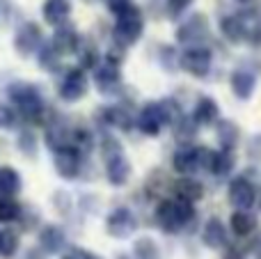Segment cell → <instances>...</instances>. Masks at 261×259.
<instances>
[{"instance_id": "836d02e7", "label": "cell", "mask_w": 261, "mask_h": 259, "mask_svg": "<svg viewBox=\"0 0 261 259\" xmlns=\"http://www.w3.org/2000/svg\"><path fill=\"white\" fill-rule=\"evenodd\" d=\"M167 188H170V182H167L165 172L163 170H151L147 177V193L151 197H156V200H161V197H165Z\"/></svg>"}, {"instance_id": "7bdbcfd3", "label": "cell", "mask_w": 261, "mask_h": 259, "mask_svg": "<svg viewBox=\"0 0 261 259\" xmlns=\"http://www.w3.org/2000/svg\"><path fill=\"white\" fill-rule=\"evenodd\" d=\"M23 259H48V252H44L39 246H35V248H28Z\"/></svg>"}, {"instance_id": "6da1fadb", "label": "cell", "mask_w": 261, "mask_h": 259, "mask_svg": "<svg viewBox=\"0 0 261 259\" xmlns=\"http://www.w3.org/2000/svg\"><path fill=\"white\" fill-rule=\"evenodd\" d=\"M197 216L195 202H188L184 197H161L156 211H153V223L165 234H179L186 229Z\"/></svg>"}, {"instance_id": "5bb4252c", "label": "cell", "mask_w": 261, "mask_h": 259, "mask_svg": "<svg viewBox=\"0 0 261 259\" xmlns=\"http://www.w3.org/2000/svg\"><path fill=\"white\" fill-rule=\"evenodd\" d=\"M229 87L239 101H250L257 90V71L248 67H236L229 76Z\"/></svg>"}, {"instance_id": "603a6c76", "label": "cell", "mask_w": 261, "mask_h": 259, "mask_svg": "<svg viewBox=\"0 0 261 259\" xmlns=\"http://www.w3.org/2000/svg\"><path fill=\"white\" fill-rule=\"evenodd\" d=\"M41 18H44V23H48L53 28L69 23V18H71V3L69 0H44Z\"/></svg>"}, {"instance_id": "8992f818", "label": "cell", "mask_w": 261, "mask_h": 259, "mask_svg": "<svg viewBox=\"0 0 261 259\" xmlns=\"http://www.w3.org/2000/svg\"><path fill=\"white\" fill-rule=\"evenodd\" d=\"M211 37V23L208 16L202 12H195L186 16L176 28V41L181 46H199Z\"/></svg>"}, {"instance_id": "7c38bea8", "label": "cell", "mask_w": 261, "mask_h": 259, "mask_svg": "<svg viewBox=\"0 0 261 259\" xmlns=\"http://www.w3.org/2000/svg\"><path fill=\"white\" fill-rule=\"evenodd\" d=\"M94 85L101 94L110 96V94H117L122 90V71H119V64L113 62H101L99 67L94 69Z\"/></svg>"}, {"instance_id": "7a4b0ae2", "label": "cell", "mask_w": 261, "mask_h": 259, "mask_svg": "<svg viewBox=\"0 0 261 259\" xmlns=\"http://www.w3.org/2000/svg\"><path fill=\"white\" fill-rule=\"evenodd\" d=\"M7 96L14 106L16 113L25 119L28 124H39L44 122V113H46V103L41 90L35 83L28 81H14L7 85Z\"/></svg>"}, {"instance_id": "e0dca14e", "label": "cell", "mask_w": 261, "mask_h": 259, "mask_svg": "<svg viewBox=\"0 0 261 259\" xmlns=\"http://www.w3.org/2000/svg\"><path fill=\"white\" fill-rule=\"evenodd\" d=\"M103 163H106V179H108L110 186H115V188L126 186L130 179V172H133V165H130L128 156L122 151V154L110 156Z\"/></svg>"}, {"instance_id": "83f0119b", "label": "cell", "mask_w": 261, "mask_h": 259, "mask_svg": "<svg viewBox=\"0 0 261 259\" xmlns=\"http://www.w3.org/2000/svg\"><path fill=\"white\" fill-rule=\"evenodd\" d=\"M76 55H78V64H81L85 71H87V69H92V71H94V69L103 62V60H101L99 46H96L92 39H83V44H81V48L76 50Z\"/></svg>"}, {"instance_id": "44dd1931", "label": "cell", "mask_w": 261, "mask_h": 259, "mask_svg": "<svg viewBox=\"0 0 261 259\" xmlns=\"http://www.w3.org/2000/svg\"><path fill=\"white\" fill-rule=\"evenodd\" d=\"M46 131H44V140L50 149H60V147H67L71 145V133L73 128L67 124V119L58 117V119H50V122L44 124Z\"/></svg>"}, {"instance_id": "8fae6325", "label": "cell", "mask_w": 261, "mask_h": 259, "mask_svg": "<svg viewBox=\"0 0 261 259\" xmlns=\"http://www.w3.org/2000/svg\"><path fill=\"white\" fill-rule=\"evenodd\" d=\"M163 126H167L165 115H163L161 101H149L140 108L138 119H135V128H140V133L147 138H156L163 131Z\"/></svg>"}, {"instance_id": "7dc6e473", "label": "cell", "mask_w": 261, "mask_h": 259, "mask_svg": "<svg viewBox=\"0 0 261 259\" xmlns=\"http://www.w3.org/2000/svg\"><path fill=\"white\" fill-rule=\"evenodd\" d=\"M259 211H261V193H259Z\"/></svg>"}, {"instance_id": "484cf974", "label": "cell", "mask_w": 261, "mask_h": 259, "mask_svg": "<svg viewBox=\"0 0 261 259\" xmlns=\"http://www.w3.org/2000/svg\"><path fill=\"white\" fill-rule=\"evenodd\" d=\"M23 188V179L18 174V170H14L12 165H3L0 168V195L3 197H16Z\"/></svg>"}, {"instance_id": "4fadbf2b", "label": "cell", "mask_w": 261, "mask_h": 259, "mask_svg": "<svg viewBox=\"0 0 261 259\" xmlns=\"http://www.w3.org/2000/svg\"><path fill=\"white\" fill-rule=\"evenodd\" d=\"M50 44H53V48L58 50L62 58L64 55H76V50L81 48V44H83V37L71 23H62V25L55 28Z\"/></svg>"}, {"instance_id": "1f68e13d", "label": "cell", "mask_w": 261, "mask_h": 259, "mask_svg": "<svg viewBox=\"0 0 261 259\" xmlns=\"http://www.w3.org/2000/svg\"><path fill=\"white\" fill-rule=\"evenodd\" d=\"M16 149L21 151L25 159H35V156L39 154V138L35 136V131L23 128V131L18 133V138H16Z\"/></svg>"}, {"instance_id": "d4e9b609", "label": "cell", "mask_w": 261, "mask_h": 259, "mask_svg": "<svg viewBox=\"0 0 261 259\" xmlns=\"http://www.w3.org/2000/svg\"><path fill=\"white\" fill-rule=\"evenodd\" d=\"M216 136H218V142H220V149L234 151L241 142V128H239V124L231 122V119H218Z\"/></svg>"}, {"instance_id": "60d3db41", "label": "cell", "mask_w": 261, "mask_h": 259, "mask_svg": "<svg viewBox=\"0 0 261 259\" xmlns=\"http://www.w3.org/2000/svg\"><path fill=\"white\" fill-rule=\"evenodd\" d=\"M222 259H248V250L241 246H225Z\"/></svg>"}, {"instance_id": "2e32d148", "label": "cell", "mask_w": 261, "mask_h": 259, "mask_svg": "<svg viewBox=\"0 0 261 259\" xmlns=\"http://www.w3.org/2000/svg\"><path fill=\"white\" fill-rule=\"evenodd\" d=\"M37 241H39L41 250L48 252V255H62V252L67 250V232H64V227H60V225H55V223L44 225V227L39 229Z\"/></svg>"}, {"instance_id": "9c48e42d", "label": "cell", "mask_w": 261, "mask_h": 259, "mask_svg": "<svg viewBox=\"0 0 261 259\" xmlns=\"http://www.w3.org/2000/svg\"><path fill=\"white\" fill-rule=\"evenodd\" d=\"M41 44H44V30H41V25L35 21L21 23V25L16 28V32H14V50H16L21 58L35 55Z\"/></svg>"}, {"instance_id": "5b68a950", "label": "cell", "mask_w": 261, "mask_h": 259, "mask_svg": "<svg viewBox=\"0 0 261 259\" xmlns=\"http://www.w3.org/2000/svg\"><path fill=\"white\" fill-rule=\"evenodd\" d=\"M179 67L184 69L188 76L202 81V78H206L213 69V50L206 48L204 44L186 46L179 55Z\"/></svg>"}, {"instance_id": "ac0fdd59", "label": "cell", "mask_w": 261, "mask_h": 259, "mask_svg": "<svg viewBox=\"0 0 261 259\" xmlns=\"http://www.w3.org/2000/svg\"><path fill=\"white\" fill-rule=\"evenodd\" d=\"M190 117L195 119L197 126H213V124H218V119H220V106H218V101L213 99V96L202 94L195 101Z\"/></svg>"}, {"instance_id": "277c9868", "label": "cell", "mask_w": 261, "mask_h": 259, "mask_svg": "<svg viewBox=\"0 0 261 259\" xmlns=\"http://www.w3.org/2000/svg\"><path fill=\"white\" fill-rule=\"evenodd\" d=\"M90 92V78H87L85 69L78 64V67H69L64 69L62 78H60L58 85V96L64 103H78L83 101Z\"/></svg>"}, {"instance_id": "74e56055", "label": "cell", "mask_w": 261, "mask_h": 259, "mask_svg": "<svg viewBox=\"0 0 261 259\" xmlns=\"http://www.w3.org/2000/svg\"><path fill=\"white\" fill-rule=\"evenodd\" d=\"M193 3H195V0H165V14H167V18H172V21L181 18L186 12H188V7Z\"/></svg>"}, {"instance_id": "9a60e30c", "label": "cell", "mask_w": 261, "mask_h": 259, "mask_svg": "<svg viewBox=\"0 0 261 259\" xmlns=\"http://www.w3.org/2000/svg\"><path fill=\"white\" fill-rule=\"evenodd\" d=\"M202 243L208 250H225V246H229V232L227 225L222 223V218L211 216L202 227Z\"/></svg>"}, {"instance_id": "e575fe53", "label": "cell", "mask_w": 261, "mask_h": 259, "mask_svg": "<svg viewBox=\"0 0 261 259\" xmlns=\"http://www.w3.org/2000/svg\"><path fill=\"white\" fill-rule=\"evenodd\" d=\"M21 216V204L14 197H3L0 195V225L16 223Z\"/></svg>"}, {"instance_id": "4316f807", "label": "cell", "mask_w": 261, "mask_h": 259, "mask_svg": "<svg viewBox=\"0 0 261 259\" xmlns=\"http://www.w3.org/2000/svg\"><path fill=\"white\" fill-rule=\"evenodd\" d=\"M234 168H236L234 151L231 149H220V151H216V156H213V163H211V170H208V172H211L213 177H218V179H225V177H229V174L234 172Z\"/></svg>"}, {"instance_id": "ee69618b", "label": "cell", "mask_w": 261, "mask_h": 259, "mask_svg": "<svg viewBox=\"0 0 261 259\" xmlns=\"http://www.w3.org/2000/svg\"><path fill=\"white\" fill-rule=\"evenodd\" d=\"M117 259H133V257L126 255V252H122V255H117Z\"/></svg>"}, {"instance_id": "7402d4cb", "label": "cell", "mask_w": 261, "mask_h": 259, "mask_svg": "<svg viewBox=\"0 0 261 259\" xmlns=\"http://www.w3.org/2000/svg\"><path fill=\"white\" fill-rule=\"evenodd\" d=\"M172 170L176 174H195L199 170L197 145H184L172 154Z\"/></svg>"}, {"instance_id": "52a82bcc", "label": "cell", "mask_w": 261, "mask_h": 259, "mask_svg": "<svg viewBox=\"0 0 261 259\" xmlns=\"http://www.w3.org/2000/svg\"><path fill=\"white\" fill-rule=\"evenodd\" d=\"M138 227H140V220L133 214V209H128V206H115L106 216V232L113 239H117V241L130 239L138 232Z\"/></svg>"}, {"instance_id": "cb8c5ba5", "label": "cell", "mask_w": 261, "mask_h": 259, "mask_svg": "<svg viewBox=\"0 0 261 259\" xmlns=\"http://www.w3.org/2000/svg\"><path fill=\"white\" fill-rule=\"evenodd\" d=\"M172 191H174L176 197H184L188 202H199L206 195V188L199 179H195L193 174H181L174 184H172Z\"/></svg>"}, {"instance_id": "bcb514c9", "label": "cell", "mask_w": 261, "mask_h": 259, "mask_svg": "<svg viewBox=\"0 0 261 259\" xmlns=\"http://www.w3.org/2000/svg\"><path fill=\"white\" fill-rule=\"evenodd\" d=\"M239 3H241V5H245V3H250V0H239Z\"/></svg>"}, {"instance_id": "f35d334b", "label": "cell", "mask_w": 261, "mask_h": 259, "mask_svg": "<svg viewBox=\"0 0 261 259\" xmlns=\"http://www.w3.org/2000/svg\"><path fill=\"white\" fill-rule=\"evenodd\" d=\"M16 126V110L0 99V131H12Z\"/></svg>"}, {"instance_id": "f6af8a7d", "label": "cell", "mask_w": 261, "mask_h": 259, "mask_svg": "<svg viewBox=\"0 0 261 259\" xmlns=\"http://www.w3.org/2000/svg\"><path fill=\"white\" fill-rule=\"evenodd\" d=\"M92 259H103V257H99V255H96V252H94V257H92Z\"/></svg>"}, {"instance_id": "d590c367", "label": "cell", "mask_w": 261, "mask_h": 259, "mask_svg": "<svg viewBox=\"0 0 261 259\" xmlns=\"http://www.w3.org/2000/svg\"><path fill=\"white\" fill-rule=\"evenodd\" d=\"M71 145L78 147V149L83 151V154H87V151L94 149V133L90 131V128H73L71 133Z\"/></svg>"}, {"instance_id": "ab89813d", "label": "cell", "mask_w": 261, "mask_h": 259, "mask_svg": "<svg viewBox=\"0 0 261 259\" xmlns=\"http://www.w3.org/2000/svg\"><path fill=\"white\" fill-rule=\"evenodd\" d=\"M213 156H216V151L211 149V147L206 145H197V161H199V170H211V163H213Z\"/></svg>"}, {"instance_id": "d6986e66", "label": "cell", "mask_w": 261, "mask_h": 259, "mask_svg": "<svg viewBox=\"0 0 261 259\" xmlns=\"http://www.w3.org/2000/svg\"><path fill=\"white\" fill-rule=\"evenodd\" d=\"M220 35H222V39H227L234 46L248 44V25H245V21L239 16V12L220 16Z\"/></svg>"}, {"instance_id": "c3c4849f", "label": "cell", "mask_w": 261, "mask_h": 259, "mask_svg": "<svg viewBox=\"0 0 261 259\" xmlns=\"http://www.w3.org/2000/svg\"><path fill=\"white\" fill-rule=\"evenodd\" d=\"M0 5H3V0H0Z\"/></svg>"}, {"instance_id": "4dcf8cb0", "label": "cell", "mask_w": 261, "mask_h": 259, "mask_svg": "<svg viewBox=\"0 0 261 259\" xmlns=\"http://www.w3.org/2000/svg\"><path fill=\"white\" fill-rule=\"evenodd\" d=\"M60 58H62V55L53 48L50 41H44V44L39 46V50H37V64H39L44 71H58Z\"/></svg>"}, {"instance_id": "b9f144b4", "label": "cell", "mask_w": 261, "mask_h": 259, "mask_svg": "<svg viewBox=\"0 0 261 259\" xmlns=\"http://www.w3.org/2000/svg\"><path fill=\"white\" fill-rule=\"evenodd\" d=\"M94 252L85 250V248H69L67 252H62V259H92Z\"/></svg>"}, {"instance_id": "30bf717a", "label": "cell", "mask_w": 261, "mask_h": 259, "mask_svg": "<svg viewBox=\"0 0 261 259\" xmlns=\"http://www.w3.org/2000/svg\"><path fill=\"white\" fill-rule=\"evenodd\" d=\"M53 168L55 172L60 174L62 179L67 182H73V179L81 177V170H83V151L73 145H67V147H60V149L53 151Z\"/></svg>"}, {"instance_id": "8d00e7d4", "label": "cell", "mask_w": 261, "mask_h": 259, "mask_svg": "<svg viewBox=\"0 0 261 259\" xmlns=\"http://www.w3.org/2000/svg\"><path fill=\"white\" fill-rule=\"evenodd\" d=\"M122 151H124L122 142H119L115 136L106 133V136L101 138V142H99V154H101V159H103V161H108L110 156H115V154H122Z\"/></svg>"}, {"instance_id": "f546056e", "label": "cell", "mask_w": 261, "mask_h": 259, "mask_svg": "<svg viewBox=\"0 0 261 259\" xmlns=\"http://www.w3.org/2000/svg\"><path fill=\"white\" fill-rule=\"evenodd\" d=\"M18 248H21V234L12 227L0 229V257H14L18 252Z\"/></svg>"}, {"instance_id": "ba28073f", "label": "cell", "mask_w": 261, "mask_h": 259, "mask_svg": "<svg viewBox=\"0 0 261 259\" xmlns=\"http://www.w3.org/2000/svg\"><path fill=\"white\" fill-rule=\"evenodd\" d=\"M227 200L234 209H252L259 202V188L254 186V182L245 174L229 179V186H227Z\"/></svg>"}, {"instance_id": "3957f363", "label": "cell", "mask_w": 261, "mask_h": 259, "mask_svg": "<svg viewBox=\"0 0 261 259\" xmlns=\"http://www.w3.org/2000/svg\"><path fill=\"white\" fill-rule=\"evenodd\" d=\"M144 35V14L138 5L130 3L122 14L115 16L113 25V44L122 46V48H130L140 41Z\"/></svg>"}, {"instance_id": "f1b7e54d", "label": "cell", "mask_w": 261, "mask_h": 259, "mask_svg": "<svg viewBox=\"0 0 261 259\" xmlns=\"http://www.w3.org/2000/svg\"><path fill=\"white\" fill-rule=\"evenodd\" d=\"M133 259H163L161 246L151 237H140L133 241Z\"/></svg>"}, {"instance_id": "ffe728a7", "label": "cell", "mask_w": 261, "mask_h": 259, "mask_svg": "<svg viewBox=\"0 0 261 259\" xmlns=\"http://www.w3.org/2000/svg\"><path fill=\"white\" fill-rule=\"evenodd\" d=\"M229 229L234 237L248 239L259 229V216L252 209H234L229 218Z\"/></svg>"}, {"instance_id": "d6a6232c", "label": "cell", "mask_w": 261, "mask_h": 259, "mask_svg": "<svg viewBox=\"0 0 261 259\" xmlns=\"http://www.w3.org/2000/svg\"><path fill=\"white\" fill-rule=\"evenodd\" d=\"M197 124H195V119L193 117H186V115H181L179 119H176L174 124H172V131H174V138L179 142H190L195 136H197Z\"/></svg>"}]
</instances>
